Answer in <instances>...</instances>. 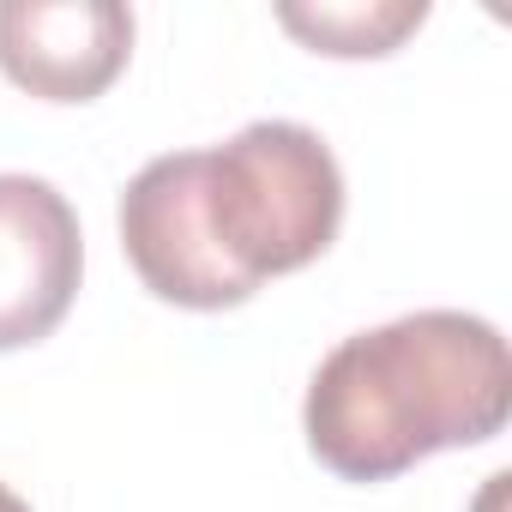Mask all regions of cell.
Here are the masks:
<instances>
[{"instance_id":"cell-6","label":"cell","mask_w":512,"mask_h":512,"mask_svg":"<svg viewBox=\"0 0 512 512\" xmlns=\"http://www.w3.org/2000/svg\"><path fill=\"white\" fill-rule=\"evenodd\" d=\"M422 19H428L422 0H374V7H278V25L290 37H302L314 55H338V61L392 55Z\"/></svg>"},{"instance_id":"cell-1","label":"cell","mask_w":512,"mask_h":512,"mask_svg":"<svg viewBox=\"0 0 512 512\" xmlns=\"http://www.w3.org/2000/svg\"><path fill=\"white\" fill-rule=\"evenodd\" d=\"M506 338L458 308L404 314L344 338L308 386V452L344 482H392L410 464L482 446L506 428Z\"/></svg>"},{"instance_id":"cell-4","label":"cell","mask_w":512,"mask_h":512,"mask_svg":"<svg viewBox=\"0 0 512 512\" xmlns=\"http://www.w3.org/2000/svg\"><path fill=\"white\" fill-rule=\"evenodd\" d=\"M133 55L121 0H0V73L43 103L103 97Z\"/></svg>"},{"instance_id":"cell-7","label":"cell","mask_w":512,"mask_h":512,"mask_svg":"<svg viewBox=\"0 0 512 512\" xmlns=\"http://www.w3.org/2000/svg\"><path fill=\"white\" fill-rule=\"evenodd\" d=\"M0 512H31V506H25V500H19V494L7 488V482H0Z\"/></svg>"},{"instance_id":"cell-3","label":"cell","mask_w":512,"mask_h":512,"mask_svg":"<svg viewBox=\"0 0 512 512\" xmlns=\"http://www.w3.org/2000/svg\"><path fill=\"white\" fill-rule=\"evenodd\" d=\"M85 272L79 211L55 181L37 175H0V350L43 344Z\"/></svg>"},{"instance_id":"cell-2","label":"cell","mask_w":512,"mask_h":512,"mask_svg":"<svg viewBox=\"0 0 512 512\" xmlns=\"http://www.w3.org/2000/svg\"><path fill=\"white\" fill-rule=\"evenodd\" d=\"M187 175L205 247L241 296L314 266L338 241L344 169L302 121H253L211 151H187Z\"/></svg>"},{"instance_id":"cell-5","label":"cell","mask_w":512,"mask_h":512,"mask_svg":"<svg viewBox=\"0 0 512 512\" xmlns=\"http://www.w3.org/2000/svg\"><path fill=\"white\" fill-rule=\"evenodd\" d=\"M121 247L139 272V284L175 308L193 314H217V308H241L247 296L223 278V266L211 260L199 211H193V175H187V151L151 157L127 193H121Z\"/></svg>"}]
</instances>
